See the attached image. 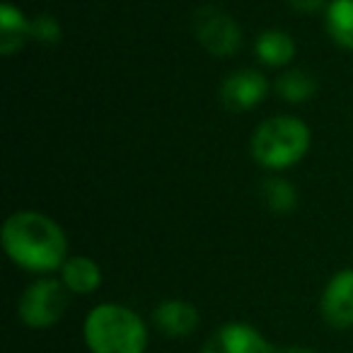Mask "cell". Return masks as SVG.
I'll return each instance as SVG.
<instances>
[{"label":"cell","instance_id":"cell-1","mask_svg":"<svg viewBox=\"0 0 353 353\" xmlns=\"http://www.w3.org/2000/svg\"><path fill=\"white\" fill-rule=\"evenodd\" d=\"M3 247L17 266L49 274L65 264L68 240L59 223L37 211H17L3 225Z\"/></svg>","mask_w":353,"mask_h":353},{"label":"cell","instance_id":"cell-2","mask_svg":"<svg viewBox=\"0 0 353 353\" xmlns=\"http://www.w3.org/2000/svg\"><path fill=\"white\" fill-rule=\"evenodd\" d=\"M85 341L92 353H143L148 329L133 310L104 303L85 319Z\"/></svg>","mask_w":353,"mask_h":353},{"label":"cell","instance_id":"cell-3","mask_svg":"<svg viewBox=\"0 0 353 353\" xmlns=\"http://www.w3.org/2000/svg\"><path fill=\"white\" fill-rule=\"evenodd\" d=\"M310 128L295 117L266 119L252 138V155L266 170H285L305 157Z\"/></svg>","mask_w":353,"mask_h":353},{"label":"cell","instance_id":"cell-4","mask_svg":"<svg viewBox=\"0 0 353 353\" xmlns=\"http://www.w3.org/2000/svg\"><path fill=\"white\" fill-rule=\"evenodd\" d=\"M68 307V288L63 281L41 279L32 283L20 298V319L32 329L56 324Z\"/></svg>","mask_w":353,"mask_h":353},{"label":"cell","instance_id":"cell-5","mask_svg":"<svg viewBox=\"0 0 353 353\" xmlns=\"http://www.w3.org/2000/svg\"><path fill=\"white\" fill-rule=\"evenodd\" d=\"M194 32H196L199 41L211 51L213 56H232L242 44V32L237 22L232 20L228 12L218 10V8H203L194 17Z\"/></svg>","mask_w":353,"mask_h":353},{"label":"cell","instance_id":"cell-6","mask_svg":"<svg viewBox=\"0 0 353 353\" xmlns=\"http://www.w3.org/2000/svg\"><path fill=\"white\" fill-rule=\"evenodd\" d=\"M269 92V80L259 70L242 68L237 73H230L221 88V97L230 112H247L254 109Z\"/></svg>","mask_w":353,"mask_h":353},{"label":"cell","instance_id":"cell-7","mask_svg":"<svg viewBox=\"0 0 353 353\" xmlns=\"http://www.w3.org/2000/svg\"><path fill=\"white\" fill-rule=\"evenodd\" d=\"M201 353H271V346L254 327L232 322L218 329L203 343Z\"/></svg>","mask_w":353,"mask_h":353},{"label":"cell","instance_id":"cell-8","mask_svg":"<svg viewBox=\"0 0 353 353\" xmlns=\"http://www.w3.org/2000/svg\"><path fill=\"white\" fill-rule=\"evenodd\" d=\"M322 314L332 327H353V269L339 271L322 295Z\"/></svg>","mask_w":353,"mask_h":353},{"label":"cell","instance_id":"cell-9","mask_svg":"<svg viewBox=\"0 0 353 353\" xmlns=\"http://www.w3.org/2000/svg\"><path fill=\"white\" fill-rule=\"evenodd\" d=\"M152 322L160 329L165 336L179 339L187 336L196 329L199 324V312L194 305L184 303V300H165L155 307L152 312Z\"/></svg>","mask_w":353,"mask_h":353},{"label":"cell","instance_id":"cell-10","mask_svg":"<svg viewBox=\"0 0 353 353\" xmlns=\"http://www.w3.org/2000/svg\"><path fill=\"white\" fill-rule=\"evenodd\" d=\"M61 281L70 293L88 295L92 290L99 288L102 283V271L88 256H70L65 259V264L61 266Z\"/></svg>","mask_w":353,"mask_h":353},{"label":"cell","instance_id":"cell-11","mask_svg":"<svg viewBox=\"0 0 353 353\" xmlns=\"http://www.w3.org/2000/svg\"><path fill=\"white\" fill-rule=\"evenodd\" d=\"M27 39H32L30 20L22 15V10L6 3V6L0 8V51L6 56H12L15 51H20L25 46Z\"/></svg>","mask_w":353,"mask_h":353},{"label":"cell","instance_id":"cell-12","mask_svg":"<svg viewBox=\"0 0 353 353\" xmlns=\"http://www.w3.org/2000/svg\"><path fill=\"white\" fill-rule=\"evenodd\" d=\"M254 49L261 63L271 65V68H283V65H288L293 61L295 41L290 39V34H285L281 30H266L259 34Z\"/></svg>","mask_w":353,"mask_h":353},{"label":"cell","instance_id":"cell-13","mask_svg":"<svg viewBox=\"0 0 353 353\" xmlns=\"http://www.w3.org/2000/svg\"><path fill=\"white\" fill-rule=\"evenodd\" d=\"M327 32L339 46L353 51V0H332L329 3Z\"/></svg>","mask_w":353,"mask_h":353},{"label":"cell","instance_id":"cell-14","mask_svg":"<svg viewBox=\"0 0 353 353\" xmlns=\"http://www.w3.org/2000/svg\"><path fill=\"white\" fill-rule=\"evenodd\" d=\"M276 90H279V94L285 102L300 104V102H307L317 92V83L305 70H288V73H283L276 80Z\"/></svg>","mask_w":353,"mask_h":353},{"label":"cell","instance_id":"cell-15","mask_svg":"<svg viewBox=\"0 0 353 353\" xmlns=\"http://www.w3.org/2000/svg\"><path fill=\"white\" fill-rule=\"evenodd\" d=\"M264 201L274 213H293L298 206V192L285 179H266L264 182Z\"/></svg>","mask_w":353,"mask_h":353},{"label":"cell","instance_id":"cell-16","mask_svg":"<svg viewBox=\"0 0 353 353\" xmlns=\"http://www.w3.org/2000/svg\"><path fill=\"white\" fill-rule=\"evenodd\" d=\"M30 37L41 44H56L61 41V25L54 15H37L30 20Z\"/></svg>","mask_w":353,"mask_h":353},{"label":"cell","instance_id":"cell-17","mask_svg":"<svg viewBox=\"0 0 353 353\" xmlns=\"http://www.w3.org/2000/svg\"><path fill=\"white\" fill-rule=\"evenodd\" d=\"M298 12H317L324 6V0H288Z\"/></svg>","mask_w":353,"mask_h":353},{"label":"cell","instance_id":"cell-18","mask_svg":"<svg viewBox=\"0 0 353 353\" xmlns=\"http://www.w3.org/2000/svg\"><path fill=\"white\" fill-rule=\"evenodd\" d=\"M279 353H314V351H310V348H303V346H293V348H283V351H279Z\"/></svg>","mask_w":353,"mask_h":353}]
</instances>
